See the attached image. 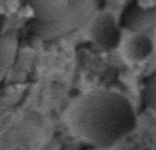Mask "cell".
<instances>
[{
	"label": "cell",
	"instance_id": "obj_6",
	"mask_svg": "<svg viewBox=\"0 0 156 150\" xmlns=\"http://www.w3.org/2000/svg\"><path fill=\"white\" fill-rule=\"evenodd\" d=\"M69 4V0H29V7L36 22L47 24L62 15Z\"/></svg>",
	"mask_w": 156,
	"mask_h": 150
},
{
	"label": "cell",
	"instance_id": "obj_3",
	"mask_svg": "<svg viewBox=\"0 0 156 150\" xmlns=\"http://www.w3.org/2000/svg\"><path fill=\"white\" fill-rule=\"evenodd\" d=\"M90 37L93 43L104 51L115 50L122 43V32L115 18L110 13L96 17L90 26Z\"/></svg>",
	"mask_w": 156,
	"mask_h": 150
},
{
	"label": "cell",
	"instance_id": "obj_4",
	"mask_svg": "<svg viewBox=\"0 0 156 150\" xmlns=\"http://www.w3.org/2000/svg\"><path fill=\"white\" fill-rule=\"evenodd\" d=\"M156 24L155 7L144 8L132 4L125 10L122 15V26L132 33H147L154 29Z\"/></svg>",
	"mask_w": 156,
	"mask_h": 150
},
{
	"label": "cell",
	"instance_id": "obj_1",
	"mask_svg": "<svg viewBox=\"0 0 156 150\" xmlns=\"http://www.w3.org/2000/svg\"><path fill=\"white\" fill-rule=\"evenodd\" d=\"M136 124L137 118L129 99L105 88L80 95L67 112L70 131L97 149L116 145L136 128Z\"/></svg>",
	"mask_w": 156,
	"mask_h": 150
},
{
	"label": "cell",
	"instance_id": "obj_2",
	"mask_svg": "<svg viewBox=\"0 0 156 150\" xmlns=\"http://www.w3.org/2000/svg\"><path fill=\"white\" fill-rule=\"evenodd\" d=\"M104 3L105 0H69L66 10L55 21L47 24L32 21L30 29L36 37L43 40L65 37L86 26L94 14L103 8Z\"/></svg>",
	"mask_w": 156,
	"mask_h": 150
},
{
	"label": "cell",
	"instance_id": "obj_8",
	"mask_svg": "<svg viewBox=\"0 0 156 150\" xmlns=\"http://www.w3.org/2000/svg\"><path fill=\"white\" fill-rule=\"evenodd\" d=\"M143 99L148 109L151 110L156 109V76L155 74H152L149 79H147V83L144 85V91H143Z\"/></svg>",
	"mask_w": 156,
	"mask_h": 150
},
{
	"label": "cell",
	"instance_id": "obj_7",
	"mask_svg": "<svg viewBox=\"0 0 156 150\" xmlns=\"http://www.w3.org/2000/svg\"><path fill=\"white\" fill-rule=\"evenodd\" d=\"M18 39L12 33L0 35V68L8 66L15 61L18 54Z\"/></svg>",
	"mask_w": 156,
	"mask_h": 150
},
{
	"label": "cell",
	"instance_id": "obj_5",
	"mask_svg": "<svg viewBox=\"0 0 156 150\" xmlns=\"http://www.w3.org/2000/svg\"><path fill=\"white\" fill-rule=\"evenodd\" d=\"M123 55L129 62L140 63L147 61L154 52V41L147 33H132L123 41Z\"/></svg>",
	"mask_w": 156,
	"mask_h": 150
}]
</instances>
